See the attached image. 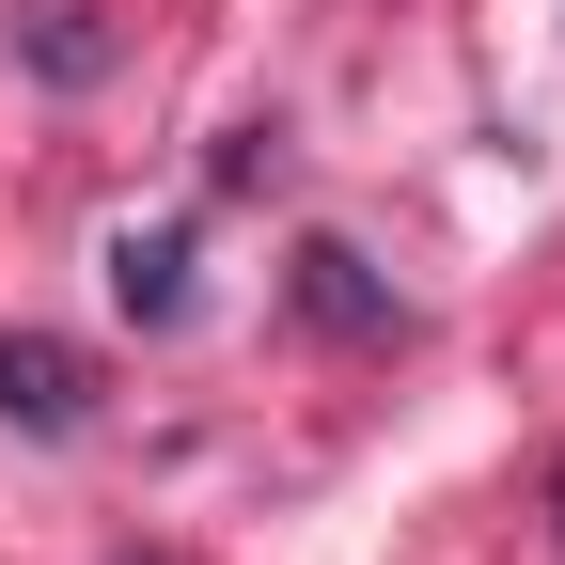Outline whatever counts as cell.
I'll use <instances>...</instances> for the list:
<instances>
[{"label": "cell", "instance_id": "7a4b0ae2", "mask_svg": "<svg viewBox=\"0 0 565 565\" xmlns=\"http://www.w3.org/2000/svg\"><path fill=\"white\" fill-rule=\"evenodd\" d=\"M0 424H17V440H79L95 424V362L63 330H0Z\"/></svg>", "mask_w": 565, "mask_h": 565}, {"label": "cell", "instance_id": "5b68a950", "mask_svg": "<svg viewBox=\"0 0 565 565\" xmlns=\"http://www.w3.org/2000/svg\"><path fill=\"white\" fill-rule=\"evenodd\" d=\"M550 519H565V471H550Z\"/></svg>", "mask_w": 565, "mask_h": 565}, {"label": "cell", "instance_id": "8992f818", "mask_svg": "<svg viewBox=\"0 0 565 565\" xmlns=\"http://www.w3.org/2000/svg\"><path fill=\"white\" fill-rule=\"evenodd\" d=\"M126 565H173V550H126Z\"/></svg>", "mask_w": 565, "mask_h": 565}, {"label": "cell", "instance_id": "277c9868", "mask_svg": "<svg viewBox=\"0 0 565 565\" xmlns=\"http://www.w3.org/2000/svg\"><path fill=\"white\" fill-rule=\"evenodd\" d=\"M32 63H47V79H110V32H95V0H32Z\"/></svg>", "mask_w": 565, "mask_h": 565}, {"label": "cell", "instance_id": "6da1fadb", "mask_svg": "<svg viewBox=\"0 0 565 565\" xmlns=\"http://www.w3.org/2000/svg\"><path fill=\"white\" fill-rule=\"evenodd\" d=\"M282 282H299V315H315V330H345V345H393V330H408L393 267H377L362 236H299V267H282Z\"/></svg>", "mask_w": 565, "mask_h": 565}, {"label": "cell", "instance_id": "3957f363", "mask_svg": "<svg viewBox=\"0 0 565 565\" xmlns=\"http://www.w3.org/2000/svg\"><path fill=\"white\" fill-rule=\"evenodd\" d=\"M110 299H126L141 330H173V315H189V221H158V236L126 221V236H110Z\"/></svg>", "mask_w": 565, "mask_h": 565}]
</instances>
